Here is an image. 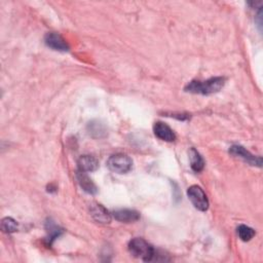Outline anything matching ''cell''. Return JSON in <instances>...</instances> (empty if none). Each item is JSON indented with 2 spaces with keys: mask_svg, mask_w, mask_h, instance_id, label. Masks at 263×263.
Masks as SVG:
<instances>
[{
  "mask_svg": "<svg viewBox=\"0 0 263 263\" xmlns=\"http://www.w3.org/2000/svg\"><path fill=\"white\" fill-rule=\"evenodd\" d=\"M112 216L115 220L122 222V223H132L136 222L140 219V214L135 210H128V209H121L116 210L112 213Z\"/></svg>",
  "mask_w": 263,
  "mask_h": 263,
  "instance_id": "obj_9",
  "label": "cell"
},
{
  "mask_svg": "<svg viewBox=\"0 0 263 263\" xmlns=\"http://www.w3.org/2000/svg\"><path fill=\"white\" fill-rule=\"evenodd\" d=\"M225 85L224 77H213L206 82L193 81L185 87V92L201 95H211L218 93Z\"/></svg>",
  "mask_w": 263,
  "mask_h": 263,
  "instance_id": "obj_1",
  "label": "cell"
},
{
  "mask_svg": "<svg viewBox=\"0 0 263 263\" xmlns=\"http://www.w3.org/2000/svg\"><path fill=\"white\" fill-rule=\"evenodd\" d=\"M76 178H77V181H78L81 187H82L86 192L91 193V194L97 193V191H98L97 186L95 185V183L90 179V177H89L85 172L78 171L77 174H76Z\"/></svg>",
  "mask_w": 263,
  "mask_h": 263,
  "instance_id": "obj_11",
  "label": "cell"
},
{
  "mask_svg": "<svg viewBox=\"0 0 263 263\" xmlns=\"http://www.w3.org/2000/svg\"><path fill=\"white\" fill-rule=\"evenodd\" d=\"M187 195L194 208H196L197 210L205 212L209 209V200L207 197V194L201 186H190L187 190Z\"/></svg>",
  "mask_w": 263,
  "mask_h": 263,
  "instance_id": "obj_4",
  "label": "cell"
},
{
  "mask_svg": "<svg viewBox=\"0 0 263 263\" xmlns=\"http://www.w3.org/2000/svg\"><path fill=\"white\" fill-rule=\"evenodd\" d=\"M2 229L4 232L13 233V232L18 231L19 225L15 219H13L11 217H7V218L3 219V221H2Z\"/></svg>",
  "mask_w": 263,
  "mask_h": 263,
  "instance_id": "obj_14",
  "label": "cell"
},
{
  "mask_svg": "<svg viewBox=\"0 0 263 263\" xmlns=\"http://www.w3.org/2000/svg\"><path fill=\"white\" fill-rule=\"evenodd\" d=\"M229 153L235 157H240L251 166L261 167L262 159L260 156H255L251 152H249L245 147L241 145H233L229 149Z\"/></svg>",
  "mask_w": 263,
  "mask_h": 263,
  "instance_id": "obj_5",
  "label": "cell"
},
{
  "mask_svg": "<svg viewBox=\"0 0 263 263\" xmlns=\"http://www.w3.org/2000/svg\"><path fill=\"white\" fill-rule=\"evenodd\" d=\"M90 213L93 219L100 224H109L111 222V214L106 208L98 203L90 205Z\"/></svg>",
  "mask_w": 263,
  "mask_h": 263,
  "instance_id": "obj_7",
  "label": "cell"
},
{
  "mask_svg": "<svg viewBox=\"0 0 263 263\" xmlns=\"http://www.w3.org/2000/svg\"><path fill=\"white\" fill-rule=\"evenodd\" d=\"M45 226H46V231L48 233V239L47 240H48V243L50 245L56 238H59L62 234L63 229L60 228L57 224H55L51 220L47 221Z\"/></svg>",
  "mask_w": 263,
  "mask_h": 263,
  "instance_id": "obj_13",
  "label": "cell"
},
{
  "mask_svg": "<svg viewBox=\"0 0 263 263\" xmlns=\"http://www.w3.org/2000/svg\"><path fill=\"white\" fill-rule=\"evenodd\" d=\"M44 42L48 47L52 48L54 50H59V51L69 50L68 43L66 42V40L60 34L55 32L47 33L44 37Z\"/></svg>",
  "mask_w": 263,
  "mask_h": 263,
  "instance_id": "obj_6",
  "label": "cell"
},
{
  "mask_svg": "<svg viewBox=\"0 0 263 263\" xmlns=\"http://www.w3.org/2000/svg\"><path fill=\"white\" fill-rule=\"evenodd\" d=\"M128 251L132 256L145 262L152 261L156 255L154 248L141 238H135L128 243Z\"/></svg>",
  "mask_w": 263,
  "mask_h": 263,
  "instance_id": "obj_2",
  "label": "cell"
},
{
  "mask_svg": "<svg viewBox=\"0 0 263 263\" xmlns=\"http://www.w3.org/2000/svg\"><path fill=\"white\" fill-rule=\"evenodd\" d=\"M153 132L154 135L166 142H173L176 140V135L174 133V130L165 122L157 121L153 125Z\"/></svg>",
  "mask_w": 263,
  "mask_h": 263,
  "instance_id": "obj_8",
  "label": "cell"
},
{
  "mask_svg": "<svg viewBox=\"0 0 263 263\" xmlns=\"http://www.w3.org/2000/svg\"><path fill=\"white\" fill-rule=\"evenodd\" d=\"M189 160H190L191 169L194 172L199 173L204 170V167H205L204 159L194 148H190V150H189Z\"/></svg>",
  "mask_w": 263,
  "mask_h": 263,
  "instance_id": "obj_12",
  "label": "cell"
},
{
  "mask_svg": "<svg viewBox=\"0 0 263 263\" xmlns=\"http://www.w3.org/2000/svg\"><path fill=\"white\" fill-rule=\"evenodd\" d=\"M238 235L243 242L251 241L255 235V230L247 225H240L238 227Z\"/></svg>",
  "mask_w": 263,
  "mask_h": 263,
  "instance_id": "obj_15",
  "label": "cell"
},
{
  "mask_svg": "<svg viewBox=\"0 0 263 263\" xmlns=\"http://www.w3.org/2000/svg\"><path fill=\"white\" fill-rule=\"evenodd\" d=\"M77 166L81 172H94L99 168V162L92 155H83L78 159Z\"/></svg>",
  "mask_w": 263,
  "mask_h": 263,
  "instance_id": "obj_10",
  "label": "cell"
},
{
  "mask_svg": "<svg viewBox=\"0 0 263 263\" xmlns=\"http://www.w3.org/2000/svg\"><path fill=\"white\" fill-rule=\"evenodd\" d=\"M107 166L114 173L126 174L132 170L133 161H132L130 157L126 154L117 153L109 157V160L107 161Z\"/></svg>",
  "mask_w": 263,
  "mask_h": 263,
  "instance_id": "obj_3",
  "label": "cell"
}]
</instances>
